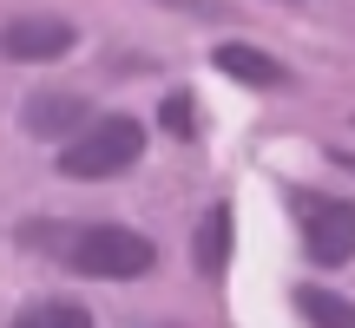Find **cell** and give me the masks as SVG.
Returning a JSON list of instances; mask_svg holds the SVG:
<instances>
[{
  "instance_id": "obj_10",
  "label": "cell",
  "mask_w": 355,
  "mask_h": 328,
  "mask_svg": "<svg viewBox=\"0 0 355 328\" xmlns=\"http://www.w3.org/2000/svg\"><path fill=\"white\" fill-rule=\"evenodd\" d=\"M158 125H165L171 138H198V105H191V92H171V99L158 105Z\"/></svg>"
},
{
  "instance_id": "obj_1",
  "label": "cell",
  "mask_w": 355,
  "mask_h": 328,
  "mask_svg": "<svg viewBox=\"0 0 355 328\" xmlns=\"http://www.w3.org/2000/svg\"><path fill=\"white\" fill-rule=\"evenodd\" d=\"M145 158V125L139 118H92L79 138H66V152H60V171L66 177H119V171H132V164Z\"/></svg>"
},
{
  "instance_id": "obj_8",
  "label": "cell",
  "mask_w": 355,
  "mask_h": 328,
  "mask_svg": "<svg viewBox=\"0 0 355 328\" xmlns=\"http://www.w3.org/2000/svg\"><path fill=\"white\" fill-rule=\"evenodd\" d=\"M296 309L309 328H355V302L336 289H296Z\"/></svg>"
},
{
  "instance_id": "obj_9",
  "label": "cell",
  "mask_w": 355,
  "mask_h": 328,
  "mask_svg": "<svg viewBox=\"0 0 355 328\" xmlns=\"http://www.w3.org/2000/svg\"><path fill=\"white\" fill-rule=\"evenodd\" d=\"M7 328H92V309H79V302H33Z\"/></svg>"
},
{
  "instance_id": "obj_7",
  "label": "cell",
  "mask_w": 355,
  "mask_h": 328,
  "mask_svg": "<svg viewBox=\"0 0 355 328\" xmlns=\"http://www.w3.org/2000/svg\"><path fill=\"white\" fill-rule=\"evenodd\" d=\"M191 263H198V276H224L230 269V203L204 210L198 237H191Z\"/></svg>"
},
{
  "instance_id": "obj_6",
  "label": "cell",
  "mask_w": 355,
  "mask_h": 328,
  "mask_svg": "<svg viewBox=\"0 0 355 328\" xmlns=\"http://www.w3.org/2000/svg\"><path fill=\"white\" fill-rule=\"evenodd\" d=\"M211 60H217V73L237 79V86H257V92H283L290 86V66H283L277 53H263V46H243V39H224Z\"/></svg>"
},
{
  "instance_id": "obj_4",
  "label": "cell",
  "mask_w": 355,
  "mask_h": 328,
  "mask_svg": "<svg viewBox=\"0 0 355 328\" xmlns=\"http://www.w3.org/2000/svg\"><path fill=\"white\" fill-rule=\"evenodd\" d=\"M73 46H79V26L60 20V13L0 26V60H13V66H53V60H66Z\"/></svg>"
},
{
  "instance_id": "obj_2",
  "label": "cell",
  "mask_w": 355,
  "mask_h": 328,
  "mask_svg": "<svg viewBox=\"0 0 355 328\" xmlns=\"http://www.w3.org/2000/svg\"><path fill=\"white\" fill-rule=\"evenodd\" d=\"M66 263H73L79 276L132 282V276H145V269L158 263V250H152V237H139V230H125V224H86L66 243Z\"/></svg>"
},
{
  "instance_id": "obj_5",
  "label": "cell",
  "mask_w": 355,
  "mask_h": 328,
  "mask_svg": "<svg viewBox=\"0 0 355 328\" xmlns=\"http://www.w3.org/2000/svg\"><path fill=\"white\" fill-rule=\"evenodd\" d=\"M20 125L33 131V138H79V131L92 125V105L79 99V92H33V99L20 105Z\"/></svg>"
},
{
  "instance_id": "obj_3",
  "label": "cell",
  "mask_w": 355,
  "mask_h": 328,
  "mask_svg": "<svg viewBox=\"0 0 355 328\" xmlns=\"http://www.w3.org/2000/svg\"><path fill=\"white\" fill-rule=\"evenodd\" d=\"M296 217H303V256L316 269H343L355 256V203L309 190V197H296Z\"/></svg>"
}]
</instances>
